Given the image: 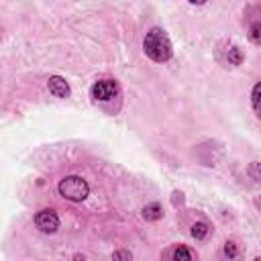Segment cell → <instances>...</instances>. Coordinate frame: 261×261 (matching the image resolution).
<instances>
[{"mask_svg": "<svg viewBox=\"0 0 261 261\" xmlns=\"http://www.w3.org/2000/svg\"><path fill=\"white\" fill-rule=\"evenodd\" d=\"M143 51L149 59L157 61V63H165L171 59L173 55V47H171V41L167 37V33L159 27H153L147 31L145 39H143Z\"/></svg>", "mask_w": 261, "mask_h": 261, "instance_id": "1", "label": "cell"}, {"mask_svg": "<svg viewBox=\"0 0 261 261\" xmlns=\"http://www.w3.org/2000/svg\"><path fill=\"white\" fill-rule=\"evenodd\" d=\"M59 194L65 198V200H71V202H82L88 198L90 194V186L84 177L80 175H67L59 181Z\"/></svg>", "mask_w": 261, "mask_h": 261, "instance_id": "2", "label": "cell"}, {"mask_svg": "<svg viewBox=\"0 0 261 261\" xmlns=\"http://www.w3.org/2000/svg\"><path fill=\"white\" fill-rule=\"evenodd\" d=\"M35 224H37V228H39L41 232L51 234V232H55V230L59 228V216L55 214V210H51V208H43V210L37 212V216H35Z\"/></svg>", "mask_w": 261, "mask_h": 261, "instance_id": "3", "label": "cell"}, {"mask_svg": "<svg viewBox=\"0 0 261 261\" xmlns=\"http://www.w3.org/2000/svg\"><path fill=\"white\" fill-rule=\"evenodd\" d=\"M116 94H118V86L114 80H100L92 86V98L96 100L106 102V100H112Z\"/></svg>", "mask_w": 261, "mask_h": 261, "instance_id": "4", "label": "cell"}, {"mask_svg": "<svg viewBox=\"0 0 261 261\" xmlns=\"http://www.w3.org/2000/svg\"><path fill=\"white\" fill-rule=\"evenodd\" d=\"M47 86H49V92L57 98H67L69 96V84L61 75H51L47 80Z\"/></svg>", "mask_w": 261, "mask_h": 261, "instance_id": "5", "label": "cell"}, {"mask_svg": "<svg viewBox=\"0 0 261 261\" xmlns=\"http://www.w3.org/2000/svg\"><path fill=\"white\" fill-rule=\"evenodd\" d=\"M161 216H163V210H161V206H159L157 202L147 204V206L143 208V218H145V220H159Z\"/></svg>", "mask_w": 261, "mask_h": 261, "instance_id": "6", "label": "cell"}, {"mask_svg": "<svg viewBox=\"0 0 261 261\" xmlns=\"http://www.w3.org/2000/svg\"><path fill=\"white\" fill-rule=\"evenodd\" d=\"M194 257H196V253L190 251V249L184 247V245H179V247L173 251V259H175V261H188V259H194Z\"/></svg>", "mask_w": 261, "mask_h": 261, "instance_id": "7", "label": "cell"}, {"mask_svg": "<svg viewBox=\"0 0 261 261\" xmlns=\"http://www.w3.org/2000/svg\"><path fill=\"white\" fill-rule=\"evenodd\" d=\"M208 230H210V228H208V224H206V222H196V224L192 226V237H194V239H198V241H200V239H206Z\"/></svg>", "mask_w": 261, "mask_h": 261, "instance_id": "8", "label": "cell"}, {"mask_svg": "<svg viewBox=\"0 0 261 261\" xmlns=\"http://www.w3.org/2000/svg\"><path fill=\"white\" fill-rule=\"evenodd\" d=\"M226 57H228V63H232V65H241L243 59H245V57H243V51H241L239 47H230Z\"/></svg>", "mask_w": 261, "mask_h": 261, "instance_id": "9", "label": "cell"}, {"mask_svg": "<svg viewBox=\"0 0 261 261\" xmlns=\"http://www.w3.org/2000/svg\"><path fill=\"white\" fill-rule=\"evenodd\" d=\"M249 39H251L255 45L261 43V24H259V22H253V24H251V29H249Z\"/></svg>", "mask_w": 261, "mask_h": 261, "instance_id": "10", "label": "cell"}, {"mask_svg": "<svg viewBox=\"0 0 261 261\" xmlns=\"http://www.w3.org/2000/svg\"><path fill=\"white\" fill-rule=\"evenodd\" d=\"M259 90H261V86L255 84L253 86V94H251V102H253V110L255 112H259Z\"/></svg>", "mask_w": 261, "mask_h": 261, "instance_id": "11", "label": "cell"}, {"mask_svg": "<svg viewBox=\"0 0 261 261\" xmlns=\"http://www.w3.org/2000/svg\"><path fill=\"white\" fill-rule=\"evenodd\" d=\"M237 253H239V251H237L234 243H226V245H224V255H226V257L232 259V257H237Z\"/></svg>", "mask_w": 261, "mask_h": 261, "instance_id": "12", "label": "cell"}, {"mask_svg": "<svg viewBox=\"0 0 261 261\" xmlns=\"http://www.w3.org/2000/svg\"><path fill=\"white\" fill-rule=\"evenodd\" d=\"M112 259H133V255L128 251H116L112 253Z\"/></svg>", "mask_w": 261, "mask_h": 261, "instance_id": "13", "label": "cell"}, {"mask_svg": "<svg viewBox=\"0 0 261 261\" xmlns=\"http://www.w3.org/2000/svg\"><path fill=\"white\" fill-rule=\"evenodd\" d=\"M190 2H192V4H204L206 0H190Z\"/></svg>", "mask_w": 261, "mask_h": 261, "instance_id": "14", "label": "cell"}]
</instances>
